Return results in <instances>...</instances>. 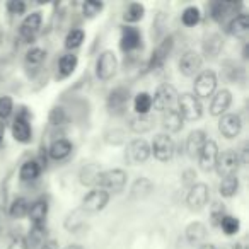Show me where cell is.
<instances>
[{
  "mask_svg": "<svg viewBox=\"0 0 249 249\" xmlns=\"http://www.w3.org/2000/svg\"><path fill=\"white\" fill-rule=\"evenodd\" d=\"M4 135H5V123L4 121H0V145L4 142Z\"/></svg>",
  "mask_w": 249,
  "mask_h": 249,
  "instance_id": "obj_48",
  "label": "cell"
},
{
  "mask_svg": "<svg viewBox=\"0 0 249 249\" xmlns=\"http://www.w3.org/2000/svg\"><path fill=\"white\" fill-rule=\"evenodd\" d=\"M232 249H248V246H246L244 242H239V244L232 246Z\"/></svg>",
  "mask_w": 249,
  "mask_h": 249,
  "instance_id": "obj_49",
  "label": "cell"
},
{
  "mask_svg": "<svg viewBox=\"0 0 249 249\" xmlns=\"http://www.w3.org/2000/svg\"><path fill=\"white\" fill-rule=\"evenodd\" d=\"M215 87H217V75L212 70H201L196 75V79H195V94H196V97L207 99L215 92Z\"/></svg>",
  "mask_w": 249,
  "mask_h": 249,
  "instance_id": "obj_4",
  "label": "cell"
},
{
  "mask_svg": "<svg viewBox=\"0 0 249 249\" xmlns=\"http://www.w3.org/2000/svg\"><path fill=\"white\" fill-rule=\"evenodd\" d=\"M7 249H28V241H26L22 235H19V237H16L14 241L11 242V246H9Z\"/></svg>",
  "mask_w": 249,
  "mask_h": 249,
  "instance_id": "obj_46",
  "label": "cell"
},
{
  "mask_svg": "<svg viewBox=\"0 0 249 249\" xmlns=\"http://www.w3.org/2000/svg\"><path fill=\"white\" fill-rule=\"evenodd\" d=\"M7 9L11 14H22L26 11V4L22 0H11L7 4Z\"/></svg>",
  "mask_w": 249,
  "mask_h": 249,
  "instance_id": "obj_43",
  "label": "cell"
},
{
  "mask_svg": "<svg viewBox=\"0 0 249 249\" xmlns=\"http://www.w3.org/2000/svg\"><path fill=\"white\" fill-rule=\"evenodd\" d=\"M140 39H142V36H140L139 29L126 26V28H123V31H121V41H120L121 50H123V52H132V50L139 48Z\"/></svg>",
  "mask_w": 249,
  "mask_h": 249,
  "instance_id": "obj_19",
  "label": "cell"
},
{
  "mask_svg": "<svg viewBox=\"0 0 249 249\" xmlns=\"http://www.w3.org/2000/svg\"><path fill=\"white\" fill-rule=\"evenodd\" d=\"M220 195L224 198H232L239 190V179L235 176H231V178H224L220 183Z\"/></svg>",
  "mask_w": 249,
  "mask_h": 249,
  "instance_id": "obj_29",
  "label": "cell"
},
{
  "mask_svg": "<svg viewBox=\"0 0 249 249\" xmlns=\"http://www.w3.org/2000/svg\"><path fill=\"white\" fill-rule=\"evenodd\" d=\"M150 152L154 154V157H156L157 160H160V162H166V160H171L174 156V142L173 139H171L169 135H166V133H160V135H157L156 139H154L152 142V149H150Z\"/></svg>",
  "mask_w": 249,
  "mask_h": 249,
  "instance_id": "obj_7",
  "label": "cell"
},
{
  "mask_svg": "<svg viewBox=\"0 0 249 249\" xmlns=\"http://www.w3.org/2000/svg\"><path fill=\"white\" fill-rule=\"evenodd\" d=\"M222 227V231L225 232L227 235H234L235 232H239V227H241V224H239V220L235 217H231V215H225L224 218L220 220V224H218Z\"/></svg>",
  "mask_w": 249,
  "mask_h": 249,
  "instance_id": "obj_39",
  "label": "cell"
},
{
  "mask_svg": "<svg viewBox=\"0 0 249 249\" xmlns=\"http://www.w3.org/2000/svg\"><path fill=\"white\" fill-rule=\"evenodd\" d=\"M171 48H173V39L171 38L164 39L162 45L157 46L156 52L152 53V58H150V62H149V69L152 70V69H157V67L162 65V63L167 60V56H169Z\"/></svg>",
  "mask_w": 249,
  "mask_h": 249,
  "instance_id": "obj_21",
  "label": "cell"
},
{
  "mask_svg": "<svg viewBox=\"0 0 249 249\" xmlns=\"http://www.w3.org/2000/svg\"><path fill=\"white\" fill-rule=\"evenodd\" d=\"M130 99V92L128 89H124V87H118V89L111 90L109 97H107V109L114 114H121L128 104Z\"/></svg>",
  "mask_w": 249,
  "mask_h": 249,
  "instance_id": "obj_15",
  "label": "cell"
},
{
  "mask_svg": "<svg viewBox=\"0 0 249 249\" xmlns=\"http://www.w3.org/2000/svg\"><path fill=\"white\" fill-rule=\"evenodd\" d=\"M156 120L150 114H139L135 120H132V130L135 133H147L154 128Z\"/></svg>",
  "mask_w": 249,
  "mask_h": 249,
  "instance_id": "obj_27",
  "label": "cell"
},
{
  "mask_svg": "<svg viewBox=\"0 0 249 249\" xmlns=\"http://www.w3.org/2000/svg\"><path fill=\"white\" fill-rule=\"evenodd\" d=\"M198 159H200L201 171L208 173V171L215 169V164H217V159H218L217 143H215L213 140H207V142H205V145H203V149H201L200 156H198Z\"/></svg>",
  "mask_w": 249,
  "mask_h": 249,
  "instance_id": "obj_13",
  "label": "cell"
},
{
  "mask_svg": "<svg viewBox=\"0 0 249 249\" xmlns=\"http://www.w3.org/2000/svg\"><path fill=\"white\" fill-rule=\"evenodd\" d=\"M183 118H181V114L178 113V109H167L164 111L162 114V128L167 130L169 133H176L179 132L181 128H183Z\"/></svg>",
  "mask_w": 249,
  "mask_h": 249,
  "instance_id": "obj_20",
  "label": "cell"
},
{
  "mask_svg": "<svg viewBox=\"0 0 249 249\" xmlns=\"http://www.w3.org/2000/svg\"><path fill=\"white\" fill-rule=\"evenodd\" d=\"M207 142V135L203 130H195L186 137V152L190 157H198Z\"/></svg>",
  "mask_w": 249,
  "mask_h": 249,
  "instance_id": "obj_18",
  "label": "cell"
},
{
  "mask_svg": "<svg viewBox=\"0 0 249 249\" xmlns=\"http://www.w3.org/2000/svg\"><path fill=\"white\" fill-rule=\"evenodd\" d=\"M101 9H103V4L96 2V0H89V2H86V4L82 5V11L86 18H94V16H97L101 12Z\"/></svg>",
  "mask_w": 249,
  "mask_h": 249,
  "instance_id": "obj_41",
  "label": "cell"
},
{
  "mask_svg": "<svg viewBox=\"0 0 249 249\" xmlns=\"http://www.w3.org/2000/svg\"><path fill=\"white\" fill-rule=\"evenodd\" d=\"M63 249H84L82 246H79V244H70V246H67V248H63Z\"/></svg>",
  "mask_w": 249,
  "mask_h": 249,
  "instance_id": "obj_50",
  "label": "cell"
},
{
  "mask_svg": "<svg viewBox=\"0 0 249 249\" xmlns=\"http://www.w3.org/2000/svg\"><path fill=\"white\" fill-rule=\"evenodd\" d=\"M178 97V90L174 89V86L171 84H162L157 87L156 94L152 97V106L157 111H167L171 109V106L174 104Z\"/></svg>",
  "mask_w": 249,
  "mask_h": 249,
  "instance_id": "obj_5",
  "label": "cell"
},
{
  "mask_svg": "<svg viewBox=\"0 0 249 249\" xmlns=\"http://www.w3.org/2000/svg\"><path fill=\"white\" fill-rule=\"evenodd\" d=\"M50 121H52L53 124H60L65 121V113H63L62 107H55V109L52 111V114H50Z\"/></svg>",
  "mask_w": 249,
  "mask_h": 249,
  "instance_id": "obj_45",
  "label": "cell"
},
{
  "mask_svg": "<svg viewBox=\"0 0 249 249\" xmlns=\"http://www.w3.org/2000/svg\"><path fill=\"white\" fill-rule=\"evenodd\" d=\"M152 188H154V184L150 183L149 179H145V178H140L139 181H137L135 184H133V188H132V195L133 196H140V198H143V196H147V195L152 191Z\"/></svg>",
  "mask_w": 249,
  "mask_h": 249,
  "instance_id": "obj_37",
  "label": "cell"
},
{
  "mask_svg": "<svg viewBox=\"0 0 249 249\" xmlns=\"http://www.w3.org/2000/svg\"><path fill=\"white\" fill-rule=\"evenodd\" d=\"M200 69H201V56L198 55L196 52L190 50L186 52L179 60V72L186 77H193L196 73H200Z\"/></svg>",
  "mask_w": 249,
  "mask_h": 249,
  "instance_id": "obj_14",
  "label": "cell"
},
{
  "mask_svg": "<svg viewBox=\"0 0 249 249\" xmlns=\"http://www.w3.org/2000/svg\"><path fill=\"white\" fill-rule=\"evenodd\" d=\"M235 7H237V5L229 4V2H215V4H212V18H213L215 21L220 22L222 19H224L227 14H231Z\"/></svg>",
  "mask_w": 249,
  "mask_h": 249,
  "instance_id": "obj_30",
  "label": "cell"
},
{
  "mask_svg": "<svg viewBox=\"0 0 249 249\" xmlns=\"http://www.w3.org/2000/svg\"><path fill=\"white\" fill-rule=\"evenodd\" d=\"M29 239H31V244L35 248H41V244L46 241V229H45V224H39V225H35L29 234Z\"/></svg>",
  "mask_w": 249,
  "mask_h": 249,
  "instance_id": "obj_38",
  "label": "cell"
},
{
  "mask_svg": "<svg viewBox=\"0 0 249 249\" xmlns=\"http://www.w3.org/2000/svg\"><path fill=\"white\" fill-rule=\"evenodd\" d=\"M39 249H58V242L53 241V239H50V241H45L41 244V248Z\"/></svg>",
  "mask_w": 249,
  "mask_h": 249,
  "instance_id": "obj_47",
  "label": "cell"
},
{
  "mask_svg": "<svg viewBox=\"0 0 249 249\" xmlns=\"http://www.w3.org/2000/svg\"><path fill=\"white\" fill-rule=\"evenodd\" d=\"M239 166H241V157L234 150H225L224 154H218L217 164H215V169L220 174L222 178H231L235 176Z\"/></svg>",
  "mask_w": 249,
  "mask_h": 249,
  "instance_id": "obj_3",
  "label": "cell"
},
{
  "mask_svg": "<svg viewBox=\"0 0 249 249\" xmlns=\"http://www.w3.org/2000/svg\"><path fill=\"white\" fill-rule=\"evenodd\" d=\"M77 63H79V58H77V55H63L62 58H60V73H62L63 77L70 75V73H73V70L77 69Z\"/></svg>",
  "mask_w": 249,
  "mask_h": 249,
  "instance_id": "obj_32",
  "label": "cell"
},
{
  "mask_svg": "<svg viewBox=\"0 0 249 249\" xmlns=\"http://www.w3.org/2000/svg\"><path fill=\"white\" fill-rule=\"evenodd\" d=\"M50 157L52 159H56V160H62L72 152V143L65 139H58L50 145Z\"/></svg>",
  "mask_w": 249,
  "mask_h": 249,
  "instance_id": "obj_26",
  "label": "cell"
},
{
  "mask_svg": "<svg viewBox=\"0 0 249 249\" xmlns=\"http://www.w3.org/2000/svg\"><path fill=\"white\" fill-rule=\"evenodd\" d=\"M178 113L183 120L195 121L201 118V103L195 94H181L178 99Z\"/></svg>",
  "mask_w": 249,
  "mask_h": 249,
  "instance_id": "obj_1",
  "label": "cell"
},
{
  "mask_svg": "<svg viewBox=\"0 0 249 249\" xmlns=\"http://www.w3.org/2000/svg\"><path fill=\"white\" fill-rule=\"evenodd\" d=\"M133 106H135V111L139 114H149V111L152 109V96L147 92L137 94Z\"/></svg>",
  "mask_w": 249,
  "mask_h": 249,
  "instance_id": "obj_31",
  "label": "cell"
},
{
  "mask_svg": "<svg viewBox=\"0 0 249 249\" xmlns=\"http://www.w3.org/2000/svg\"><path fill=\"white\" fill-rule=\"evenodd\" d=\"M149 156H150V147H149V143H147L143 139L132 140V142L128 143L126 154H124L126 160H128L130 164H133V166L145 162V160L149 159Z\"/></svg>",
  "mask_w": 249,
  "mask_h": 249,
  "instance_id": "obj_9",
  "label": "cell"
},
{
  "mask_svg": "<svg viewBox=\"0 0 249 249\" xmlns=\"http://www.w3.org/2000/svg\"><path fill=\"white\" fill-rule=\"evenodd\" d=\"M107 201H109V193L101 190V188H94L92 191H89V193L84 196L82 208L86 212H89V213H96V212H101L106 207Z\"/></svg>",
  "mask_w": 249,
  "mask_h": 249,
  "instance_id": "obj_8",
  "label": "cell"
},
{
  "mask_svg": "<svg viewBox=\"0 0 249 249\" xmlns=\"http://www.w3.org/2000/svg\"><path fill=\"white\" fill-rule=\"evenodd\" d=\"M12 135H14V139L21 143H28L29 140H31L33 132H31V126H29L24 114H19V116L14 120V123H12Z\"/></svg>",
  "mask_w": 249,
  "mask_h": 249,
  "instance_id": "obj_16",
  "label": "cell"
},
{
  "mask_svg": "<svg viewBox=\"0 0 249 249\" xmlns=\"http://www.w3.org/2000/svg\"><path fill=\"white\" fill-rule=\"evenodd\" d=\"M143 14H145V7L142 4H130L128 9L124 11L123 19L126 22H137L143 18Z\"/></svg>",
  "mask_w": 249,
  "mask_h": 249,
  "instance_id": "obj_34",
  "label": "cell"
},
{
  "mask_svg": "<svg viewBox=\"0 0 249 249\" xmlns=\"http://www.w3.org/2000/svg\"><path fill=\"white\" fill-rule=\"evenodd\" d=\"M101 174H103V171H101V167L97 166V164H87L86 167H82V171H80V183L84 184V186H97L99 184V179H101Z\"/></svg>",
  "mask_w": 249,
  "mask_h": 249,
  "instance_id": "obj_22",
  "label": "cell"
},
{
  "mask_svg": "<svg viewBox=\"0 0 249 249\" xmlns=\"http://www.w3.org/2000/svg\"><path fill=\"white\" fill-rule=\"evenodd\" d=\"M45 58H46V52L41 48H33L26 53V60H28V63H33V65H39Z\"/></svg>",
  "mask_w": 249,
  "mask_h": 249,
  "instance_id": "obj_40",
  "label": "cell"
},
{
  "mask_svg": "<svg viewBox=\"0 0 249 249\" xmlns=\"http://www.w3.org/2000/svg\"><path fill=\"white\" fill-rule=\"evenodd\" d=\"M207 237V227H205L201 222H193V224L188 225L186 229V239L191 246H198L205 241Z\"/></svg>",
  "mask_w": 249,
  "mask_h": 249,
  "instance_id": "obj_25",
  "label": "cell"
},
{
  "mask_svg": "<svg viewBox=\"0 0 249 249\" xmlns=\"http://www.w3.org/2000/svg\"><path fill=\"white\" fill-rule=\"evenodd\" d=\"M200 249H217V248L212 244H203V246H200Z\"/></svg>",
  "mask_w": 249,
  "mask_h": 249,
  "instance_id": "obj_51",
  "label": "cell"
},
{
  "mask_svg": "<svg viewBox=\"0 0 249 249\" xmlns=\"http://www.w3.org/2000/svg\"><path fill=\"white\" fill-rule=\"evenodd\" d=\"M39 173H41V166L38 160H26L19 171V176L22 181H33L39 176Z\"/></svg>",
  "mask_w": 249,
  "mask_h": 249,
  "instance_id": "obj_28",
  "label": "cell"
},
{
  "mask_svg": "<svg viewBox=\"0 0 249 249\" xmlns=\"http://www.w3.org/2000/svg\"><path fill=\"white\" fill-rule=\"evenodd\" d=\"M116 69H118L116 55H114L113 52H109V50L101 53L96 63V75L99 77L101 80H109L111 77H114Z\"/></svg>",
  "mask_w": 249,
  "mask_h": 249,
  "instance_id": "obj_6",
  "label": "cell"
},
{
  "mask_svg": "<svg viewBox=\"0 0 249 249\" xmlns=\"http://www.w3.org/2000/svg\"><path fill=\"white\" fill-rule=\"evenodd\" d=\"M126 173L123 169H111V171H104L101 174V179L97 186L104 191H114V193H120L123 191L124 184H126Z\"/></svg>",
  "mask_w": 249,
  "mask_h": 249,
  "instance_id": "obj_2",
  "label": "cell"
},
{
  "mask_svg": "<svg viewBox=\"0 0 249 249\" xmlns=\"http://www.w3.org/2000/svg\"><path fill=\"white\" fill-rule=\"evenodd\" d=\"M46 213H48V203H46L45 200H36L35 203L29 205L28 215H29V218H31L35 225L45 224Z\"/></svg>",
  "mask_w": 249,
  "mask_h": 249,
  "instance_id": "obj_24",
  "label": "cell"
},
{
  "mask_svg": "<svg viewBox=\"0 0 249 249\" xmlns=\"http://www.w3.org/2000/svg\"><path fill=\"white\" fill-rule=\"evenodd\" d=\"M249 31V18L246 14L242 16H235L231 22H229V28H227V33L231 36H235V38H242L246 36Z\"/></svg>",
  "mask_w": 249,
  "mask_h": 249,
  "instance_id": "obj_23",
  "label": "cell"
},
{
  "mask_svg": "<svg viewBox=\"0 0 249 249\" xmlns=\"http://www.w3.org/2000/svg\"><path fill=\"white\" fill-rule=\"evenodd\" d=\"M242 128V120L239 114L229 113L222 114L220 121H218V132L225 137V139H235L241 133Z\"/></svg>",
  "mask_w": 249,
  "mask_h": 249,
  "instance_id": "obj_11",
  "label": "cell"
},
{
  "mask_svg": "<svg viewBox=\"0 0 249 249\" xmlns=\"http://www.w3.org/2000/svg\"><path fill=\"white\" fill-rule=\"evenodd\" d=\"M200 9L198 7H186L183 11V16H181V21H183L184 26H196L198 22H200Z\"/></svg>",
  "mask_w": 249,
  "mask_h": 249,
  "instance_id": "obj_36",
  "label": "cell"
},
{
  "mask_svg": "<svg viewBox=\"0 0 249 249\" xmlns=\"http://www.w3.org/2000/svg\"><path fill=\"white\" fill-rule=\"evenodd\" d=\"M12 113V99L9 96L0 97V120H5Z\"/></svg>",
  "mask_w": 249,
  "mask_h": 249,
  "instance_id": "obj_42",
  "label": "cell"
},
{
  "mask_svg": "<svg viewBox=\"0 0 249 249\" xmlns=\"http://www.w3.org/2000/svg\"><path fill=\"white\" fill-rule=\"evenodd\" d=\"M28 210H29V201L26 200V198L19 196L12 201L11 210L9 212H11V215L14 218H21V217H24V215H28Z\"/></svg>",
  "mask_w": 249,
  "mask_h": 249,
  "instance_id": "obj_33",
  "label": "cell"
},
{
  "mask_svg": "<svg viewBox=\"0 0 249 249\" xmlns=\"http://www.w3.org/2000/svg\"><path fill=\"white\" fill-rule=\"evenodd\" d=\"M224 249H232V248H224Z\"/></svg>",
  "mask_w": 249,
  "mask_h": 249,
  "instance_id": "obj_52",
  "label": "cell"
},
{
  "mask_svg": "<svg viewBox=\"0 0 249 249\" xmlns=\"http://www.w3.org/2000/svg\"><path fill=\"white\" fill-rule=\"evenodd\" d=\"M231 101L232 96L227 89H222L212 97V103H210V113L212 116H222L225 113L229 106H231Z\"/></svg>",
  "mask_w": 249,
  "mask_h": 249,
  "instance_id": "obj_17",
  "label": "cell"
},
{
  "mask_svg": "<svg viewBox=\"0 0 249 249\" xmlns=\"http://www.w3.org/2000/svg\"><path fill=\"white\" fill-rule=\"evenodd\" d=\"M84 38H86V35H84L82 29H72V31L67 35L65 38V46L67 50H75L79 48L80 45H82Z\"/></svg>",
  "mask_w": 249,
  "mask_h": 249,
  "instance_id": "obj_35",
  "label": "cell"
},
{
  "mask_svg": "<svg viewBox=\"0 0 249 249\" xmlns=\"http://www.w3.org/2000/svg\"><path fill=\"white\" fill-rule=\"evenodd\" d=\"M225 217V208L220 203H215L212 207V218H213V224H220V220Z\"/></svg>",
  "mask_w": 249,
  "mask_h": 249,
  "instance_id": "obj_44",
  "label": "cell"
},
{
  "mask_svg": "<svg viewBox=\"0 0 249 249\" xmlns=\"http://www.w3.org/2000/svg\"><path fill=\"white\" fill-rule=\"evenodd\" d=\"M208 198H210V188L205 183H196L188 191L186 203L191 210H201L208 203Z\"/></svg>",
  "mask_w": 249,
  "mask_h": 249,
  "instance_id": "obj_10",
  "label": "cell"
},
{
  "mask_svg": "<svg viewBox=\"0 0 249 249\" xmlns=\"http://www.w3.org/2000/svg\"><path fill=\"white\" fill-rule=\"evenodd\" d=\"M41 21H43V18L39 12H33V14H29L28 18L22 21L19 33H21L22 39H24L26 43L35 41L36 35L39 33V28H41Z\"/></svg>",
  "mask_w": 249,
  "mask_h": 249,
  "instance_id": "obj_12",
  "label": "cell"
}]
</instances>
